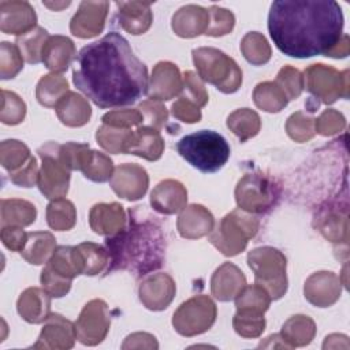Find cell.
Instances as JSON below:
<instances>
[{
  "label": "cell",
  "mask_w": 350,
  "mask_h": 350,
  "mask_svg": "<svg viewBox=\"0 0 350 350\" xmlns=\"http://www.w3.org/2000/svg\"><path fill=\"white\" fill-rule=\"evenodd\" d=\"M72 82L100 108L123 107L148 92V68L129 41L111 31L79 51Z\"/></svg>",
  "instance_id": "6da1fadb"
},
{
  "label": "cell",
  "mask_w": 350,
  "mask_h": 350,
  "mask_svg": "<svg viewBox=\"0 0 350 350\" xmlns=\"http://www.w3.org/2000/svg\"><path fill=\"white\" fill-rule=\"evenodd\" d=\"M268 30L290 57L327 55L342 37L343 12L332 0H278L268 14Z\"/></svg>",
  "instance_id": "7a4b0ae2"
},
{
  "label": "cell",
  "mask_w": 350,
  "mask_h": 350,
  "mask_svg": "<svg viewBox=\"0 0 350 350\" xmlns=\"http://www.w3.org/2000/svg\"><path fill=\"white\" fill-rule=\"evenodd\" d=\"M139 208L129 209L127 226L105 239L109 258L107 273L124 269L141 278L163 265L165 237L161 224Z\"/></svg>",
  "instance_id": "3957f363"
},
{
  "label": "cell",
  "mask_w": 350,
  "mask_h": 350,
  "mask_svg": "<svg viewBox=\"0 0 350 350\" xmlns=\"http://www.w3.org/2000/svg\"><path fill=\"white\" fill-rule=\"evenodd\" d=\"M178 153L201 172L219 171L230 157L226 138L213 130H200L185 135L176 144Z\"/></svg>",
  "instance_id": "277c9868"
},
{
  "label": "cell",
  "mask_w": 350,
  "mask_h": 350,
  "mask_svg": "<svg viewBox=\"0 0 350 350\" xmlns=\"http://www.w3.org/2000/svg\"><path fill=\"white\" fill-rule=\"evenodd\" d=\"M193 60L198 77L223 93H234L241 86L242 71L224 52L215 48H198L193 51Z\"/></svg>",
  "instance_id": "5b68a950"
},
{
  "label": "cell",
  "mask_w": 350,
  "mask_h": 350,
  "mask_svg": "<svg viewBox=\"0 0 350 350\" xmlns=\"http://www.w3.org/2000/svg\"><path fill=\"white\" fill-rule=\"evenodd\" d=\"M247 264L254 272L256 284L264 287L272 299L286 293V257L278 249L269 246L254 249L247 256Z\"/></svg>",
  "instance_id": "8992f818"
},
{
  "label": "cell",
  "mask_w": 350,
  "mask_h": 350,
  "mask_svg": "<svg viewBox=\"0 0 350 350\" xmlns=\"http://www.w3.org/2000/svg\"><path fill=\"white\" fill-rule=\"evenodd\" d=\"M257 230V217L237 209L221 219L209 237V241L223 254L235 256L246 247L247 241L256 235Z\"/></svg>",
  "instance_id": "52a82bcc"
},
{
  "label": "cell",
  "mask_w": 350,
  "mask_h": 350,
  "mask_svg": "<svg viewBox=\"0 0 350 350\" xmlns=\"http://www.w3.org/2000/svg\"><path fill=\"white\" fill-rule=\"evenodd\" d=\"M279 197V187L262 174H247L237 185L235 198L239 209L261 213L271 209Z\"/></svg>",
  "instance_id": "ba28073f"
},
{
  "label": "cell",
  "mask_w": 350,
  "mask_h": 350,
  "mask_svg": "<svg viewBox=\"0 0 350 350\" xmlns=\"http://www.w3.org/2000/svg\"><path fill=\"white\" fill-rule=\"evenodd\" d=\"M37 153L42 160L38 175V187L48 198H60L67 194L70 183V170L60 160L59 144L49 142L42 145Z\"/></svg>",
  "instance_id": "9c48e42d"
},
{
  "label": "cell",
  "mask_w": 350,
  "mask_h": 350,
  "mask_svg": "<svg viewBox=\"0 0 350 350\" xmlns=\"http://www.w3.org/2000/svg\"><path fill=\"white\" fill-rule=\"evenodd\" d=\"M216 306L206 295L193 297L183 302L174 313L172 324L175 329L186 336L201 334L213 324Z\"/></svg>",
  "instance_id": "30bf717a"
},
{
  "label": "cell",
  "mask_w": 350,
  "mask_h": 350,
  "mask_svg": "<svg viewBox=\"0 0 350 350\" xmlns=\"http://www.w3.org/2000/svg\"><path fill=\"white\" fill-rule=\"evenodd\" d=\"M347 70L336 71L325 64H312L305 70L306 89L324 104H332L339 97H347Z\"/></svg>",
  "instance_id": "8fae6325"
},
{
  "label": "cell",
  "mask_w": 350,
  "mask_h": 350,
  "mask_svg": "<svg viewBox=\"0 0 350 350\" xmlns=\"http://www.w3.org/2000/svg\"><path fill=\"white\" fill-rule=\"evenodd\" d=\"M109 328L107 304L93 299L85 305L75 324V335L85 345H96L104 339Z\"/></svg>",
  "instance_id": "7c38bea8"
},
{
  "label": "cell",
  "mask_w": 350,
  "mask_h": 350,
  "mask_svg": "<svg viewBox=\"0 0 350 350\" xmlns=\"http://www.w3.org/2000/svg\"><path fill=\"white\" fill-rule=\"evenodd\" d=\"M108 8V1H82L71 19V33L81 38H90L100 34L104 29Z\"/></svg>",
  "instance_id": "4fadbf2b"
},
{
  "label": "cell",
  "mask_w": 350,
  "mask_h": 350,
  "mask_svg": "<svg viewBox=\"0 0 350 350\" xmlns=\"http://www.w3.org/2000/svg\"><path fill=\"white\" fill-rule=\"evenodd\" d=\"M0 29L7 34H26L36 29L37 15L27 1H0Z\"/></svg>",
  "instance_id": "5bb4252c"
},
{
  "label": "cell",
  "mask_w": 350,
  "mask_h": 350,
  "mask_svg": "<svg viewBox=\"0 0 350 350\" xmlns=\"http://www.w3.org/2000/svg\"><path fill=\"white\" fill-rule=\"evenodd\" d=\"M148 174L137 164H123L115 170L111 176L112 190L130 201L141 198L148 189Z\"/></svg>",
  "instance_id": "9a60e30c"
},
{
  "label": "cell",
  "mask_w": 350,
  "mask_h": 350,
  "mask_svg": "<svg viewBox=\"0 0 350 350\" xmlns=\"http://www.w3.org/2000/svg\"><path fill=\"white\" fill-rule=\"evenodd\" d=\"M176 287L167 273H156L146 278L139 286L141 302L152 310L165 309L175 295Z\"/></svg>",
  "instance_id": "2e32d148"
},
{
  "label": "cell",
  "mask_w": 350,
  "mask_h": 350,
  "mask_svg": "<svg viewBox=\"0 0 350 350\" xmlns=\"http://www.w3.org/2000/svg\"><path fill=\"white\" fill-rule=\"evenodd\" d=\"M183 82L178 67L170 62H160L153 68L148 96L150 100H170L182 92Z\"/></svg>",
  "instance_id": "e0dca14e"
},
{
  "label": "cell",
  "mask_w": 350,
  "mask_h": 350,
  "mask_svg": "<svg viewBox=\"0 0 350 350\" xmlns=\"http://www.w3.org/2000/svg\"><path fill=\"white\" fill-rule=\"evenodd\" d=\"M305 298L317 306H328L340 297V283L332 272H316L305 282Z\"/></svg>",
  "instance_id": "ac0fdd59"
},
{
  "label": "cell",
  "mask_w": 350,
  "mask_h": 350,
  "mask_svg": "<svg viewBox=\"0 0 350 350\" xmlns=\"http://www.w3.org/2000/svg\"><path fill=\"white\" fill-rule=\"evenodd\" d=\"M149 1H118V18L120 26L130 34L145 33L153 21Z\"/></svg>",
  "instance_id": "d6986e66"
},
{
  "label": "cell",
  "mask_w": 350,
  "mask_h": 350,
  "mask_svg": "<svg viewBox=\"0 0 350 350\" xmlns=\"http://www.w3.org/2000/svg\"><path fill=\"white\" fill-rule=\"evenodd\" d=\"M187 200V191L182 183L167 179L160 182L150 194L152 206L161 213L172 215L183 209Z\"/></svg>",
  "instance_id": "ffe728a7"
},
{
  "label": "cell",
  "mask_w": 350,
  "mask_h": 350,
  "mask_svg": "<svg viewBox=\"0 0 350 350\" xmlns=\"http://www.w3.org/2000/svg\"><path fill=\"white\" fill-rule=\"evenodd\" d=\"M246 280L242 271L231 262L217 268L211 280L212 294L219 301H231L245 287Z\"/></svg>",
  "instance_id": "44dd1931"
},
{
  "label": "cell",
  "mask_w": 350,
  "mask_h": 350,
  "mask_svg": "<svg viewBox=\"0 0 350 350\" xmlns=\"http://www.w3.org/2000/svg\"><path fill=\"white\" fill-rule=\"evenodd\" d=\"M208 23V10L196 4H189L179 8L172 16V29L180 37H196L205 33Z\"/></svg>",
  "instance_id": "7402d4cb"
},
{
  "label": "cell",
  "mask_w": 350,
  "mask_h": 350,
  "mask_svg": "<svg viewBox=\"0 0 350 350\" xmlns=\"http://www.w3.org/2000/svg\"><path fill=\"white\" fill-rule=\"evenodd\" d=\"M74 56V42L64 36H51L46 40L41 55L44 64L55 72L66 71L70 63L72 62Z\"/></svg>",
  "instance_id": "603a6c76"
},
{
  "label": "cell",
  "mask_w": 350,
  "mask_h": 350,
  "mask_svg": "<svg viewBox=\"0 0 350 350\" xmlns=\"http://www.w3.org/2000/svg\"><path fill=\"white\" fill-rule=\"evenodd\" d=\"M163 150V138L160 133L152 127H139L138 130L131 131L126 146V153H131L150 161L160 159Z\"/></svg>",
  "instance_id": "cb8c5ba5"
},
{
  "label": "cell",
  "mask_w": 350,
  "mask_h": 350,
  "mask_svg": "<svg viewBox=\"0 0 350 350\" xmlns=\"http://www.w3.org/2000/svg\"><path fill=\"white\" fill-rule=\"evenodd\" d=\"M123 206L113 204H97L90 211V227L101 235H113L124 227Z\"/></svg>",
  "instance_id": "d4e9b609"
},
{
  "label": "cell",
  "mask_w": 350,
  "mask_h": 350,
  "mask_svg": "<svg viewBox=\"0 0 350 350\" xmlns=\"http://www.w3.org/2000/svg\"><path fill=\"white\" fill-rule=\"evenodd\" d=\"M213 228V216L202 205L187 206L178 219L179 234L185 238H200Z\"/></svg>",
  "instance_id": "484cf974"
},
{
  "label": "cell",
  "mask_w": 350,
  "mask_h": 350,
  "mask_svg": "<svg viewBox=\"0 0 350 350\" xmlns=\"http://www.w3.org/2000/svg\"><path fill=\"white\" fill-rule=\"evenodd\" d=\"M51 299L48 294L37 287L25 290L18 299V312L29 323H41L49 317Z\"/></svg>",
  "instance_id": "4316f807"
},
{
  "label": "cell",
  "mask_w": 350,
  "mask_h": 350,
  "mask_svg": "<svg viewBox=\"0 0 350 350\" xmlns=\"http://www.w3.org/2000/svg\"><path fill=\"white\" fill-rule=\"evenodd\" d=\"M56 112L59 119L66 126H82L89 122L90 118V105L79 94L74 92H67L60 101L56 104Z\"/></svg>",
  "instance_id": "83f0119b"
},
{
  "label": "cell",
  "mask_w": 350,
  "mask_h": 350,
  "mask_svg": "<svg viewBox=\"0 0 350 350\" xmlns=\"http://www.w3.org/2000/svg\"><path fill=\"white\" fill-rule=\"evenodd\" d=\"M46 268L55 275L71 280L74 276L83 273L82 256L77 246H59L51 256Z\"/></svg>",
  "instance_id": "f1b7e54d"
},
{
  "label": "cell",
  "mask_w": 350,
  "mask_h": 350,
  "mask_svg": "<svg viewBox=\"0 0 350 350\" xmlns=\"http://www.w3.org/2000/svg\"><path fill=\"white\" fill-rule=\"evenodd\" d=\"M55 237L51 232H29L21 254L30 264H44L55 252Z\"/></svg>",
  "instance_id": "f546056e"
},
{
  "label": "cell",
  "mask_w": 350,
  "mask_h": 350,
  "mask_svg": "<svg viewBox=\"0 0 350 350\" xmlns=\"http://www.w3.org/2000/svg\"><path fill=\"white\" fill-rule=\"evenodd\" d=\"M36 206L25 200H1V226H29L36 220Z\"/></svg>",
  "instance_id": "4dcf8cb0"
},
{
  "label": "cell",
  "mask_w": 350,
  "mask_h": 350,
  "mask_svg": "<svg viewBox=\"0 0 350 350\" xmlns=\"http://www.w3.org/2000/svg\"><path fill=\"white\" fill-rule=\"evenodd\" d=\"M254 104L267 112H279L288 103L287 96L276 82L258 83L253 93Z\"/></svg>",
  "instance_id": "1f68e13d"
},
{
  "label": "cell",
  "mask_w": 350,
  "mask_h": 350,
  "mask_svg": "<svg viewBox=\"0 0 350 350\" xmlns=\"http://www.w3.org/2000/svg\"><path fill=\"white\" fill-rule=\"evenodd\" d=\"M77 213L71 201L64 198H55L46 208V220L51 228L57 231H67L75 224Z\"/></svg>",
  "instance_id": "d6a6232c"
},
{
  "label": "cell",
  "mask_w": 350,
  "mask_h": 350,
  "mask_svg": "<svg viewBox=\"0 0 350 350\" xmlns=\"http://www.w3.org/2000/svg\"><path fill=\"white\" fill-rule=\"evenodd\" d=\"M227 126L243 142L258 133L260 116L249 108L237 109L228 116Z\"/></svg>",
  "instance_id": "836d02e7"
},
{
  "label": "cell",
  "mask_w": 350,
  "mask_h": 350,
  "mask_svg": "<svg viewBox=\"0 0 350 350\" xmlns=\"http://www.w3.org/2000/svg\"><path fill=\"white\" fill-rule=\"evenodd\" d=\"M67 92L68 83L62 75H44L37 85V100L45 107H56Z\"/></svg>",
  "instance_id": "e575fe53"
},
{
  "label": "cell",
  "mask_w": 350,
  "mask_h": 350,
  "mask_svg": "<svg viewBox=\"0 0 350 350\" xmlns=\"http://www.w3.org/2000/svg\"><path fill=\"white\" fill-rule=\"evenodd\" d=\"M271 295L268 291L258 286H245L238 295L235 297V305L238 310H252L257 313H262L268 309L269 302H271Z\"/></svg>",
  "instance_id": "d590c367"
},
{
  "label": "cell",
  "mask_w": 350,
  "mask_h": 350,
  "mask_svg": "<svg viewBox=\"0 0 350 350\" xmlns=\"http://www.w3.org/2000/svg\"><path fill=\"white\" fill-rule=\"evenodd\" d=\"M49 37L51 36L48 34V31L40 26L23 34L22 37H18L16 44H18V48L21 49V53L25 56L26 62L33 64L42 62V57H41L42 48Z\"/></svg>",
  "instance_id": "8d00e7d4"
},
{
  "label": "cell",
  "mask_w": 350,
  "mask_h": 350,
  "mask_svg": "<svg viewBox=\"0 0 350 350\" xmlns=\"http://www.w3.org/2000/svg\"><path fill=\"white\" fill-rule=\"evenodd\" d=\"M241 51L252 64H264L271 59V48L265 37L257 31L247 33L241 42Z\"/></svg>",
  "instance_id": "74e56055"
},
{
  "label": "cell",
  "mask_w": 350,
  "mask_h": 350,
  "mask_svg": "<svg viewBox=\"0 0 350 350\" xmlns=\"http://www.w3.org/2000/svg\"><path fill=\"white\" fill-rule=\"evenodd\" d=\"M29 148L15 139H8L1 144V164L10 174L23 168L31 159Z\"/></svg>",
  "instance_id": "f35d334b"
},
{
  "label": "cell",
  "mask_w": 350,
  "mask_h": 350,
  "mask_svg": "<svg viewBox=\"0 0 350 350\" xmlns=\"http://www.w3.org/2000/svg\"><path fill=\"white\" fill-rule=\"evenodd\" d=\"M83 261V273L93 276L104 271V268L108 265V253L107 249H104L100 245L92 243V242H83L77 246Z\"/></svg>",
  "instance_id": "ab89813d"
},
{
  "label": "cell",
  "mask_w": 350,
  "mask_h": 350,
  "mask_svg": "<svg viewBox=\"0 0 350 350\" xmlns=\"http://www.w3.org/2000/svg\"><path fill=\"white\" fill-rule=\"evenodd\" d=\"M130 135L131 131L127 129L104 124L97 130L96 138L105 150L111 153H126V146Z\"/></svg>",
  "instance_id": "60d3db41"
},
{
  "label": "cell",
  "mask_w": 350,
  "mask_h": 350,
  "mask_svg": "<svg viewBox=\"0 0 350 350\" xmlns=\"http://www.w3.org/2000/svg\"><path fill=\"white\" fill-rule=\"evenodd\" d=\"M235 331L242 336H258L265 327L262 313L252 310H238L234 317Z\"/></svg>",
  "instance_id": "b9f144b4"
},
{
  "label": "cell",
  "mask_w": 350,
  "mask_h": 350,
  "mask_svg": "<svg viewBox=\"0 0 350 350\" xmlns=\"http://www.w3.org/2000/svg\"><path fill=\"white\" fill-rule=\"evenodd\" d=\"M208 12H209V23L205 31L206 36H213V37L224 36L232 30L235 18L231 11L217 5H212L208 8Z\"/></svg>",
  "instance_id": "7bdbcfd3"
},
{
  "label": "cell",
  "mask_w": 350,
  "mask_h": 350,
  "mask_svg": "<svg viewBox=\"0 0 350 350\" xmlns=\"http://www.w3.org/2000/svg\"><path fill=\"white\" fill-rule=\"evenodd\" d=\"M113 164L112 160L96 150H92L90 159L86 164V167L82 170L83 175L94 182H105L112 176Z\"/></svg>",
  "instance_id": "ee69618b"
},
{
  "label": "cell",
  "mask_w": 350,
  "mask_h": 350,
  "mask_svg": "<svg viewBox=\"0 0 350 350\" xmlns=\"http://www.w3.org/2000/svg\"><path fill=\"white\" fill-rule=\"evenodd\" d=\"M288 323L297 328V331L283 325L282 332L286 335L287 340H293L294 345H305L310 342L314 335V323L308 316H294L288 320Z\"/></svg>",
  "instance_id": "f6af8a7d"
},
{
  "label": "cell",
  "mask_w": 350,
  "mask_h": 350,
  "mask_svg": "<svg viewBox=\"0 0 350 350\" xmlns=\"http://www.w3.org/2000/svg\"><path fill=\"white\" fill-rule=\"evenodd\" d=\"M286 129L288 135L293 139L298 142H304L310 139L314 135L316 124L313 118L305 116L302 112H295L288 118Z\"/></svg>",
  "instance_id": "bcb514c9"
},
{
  "label": "cell",
  "mask_w": 350,
  "mask_h": 350,
  "mask_svg": "<svg viewBox=\"0 0 350 350\" xmlns=\"http://www.w3.org/2000/svg\"><path fill=\"white\" fill-rule=\"evenodd\" d=\"M275 82L282 88L288 100L297 98L304 89V78L301 72L291 66H284L279 71Z\"/></svg>",
  "instance_id": "7dc6e473"
},
{
  "label": "cell",
  "mask_w": 350,
  "mask_h": 350,
  "mask_svg": "<svg viewBox=\"0 0 350 350\" xmlns=\"http://www.w3.org/2000/svg\"><path fill=\"white\" fill-rule=\"evenodd\" d=\"M3 111H1V122L5 124H16L22 122L26 113V105L12 92L3 90Z\"/></svg>",
  "instance_id": "c3c4849f"
},
{
  "label": "cell",
  "mask_w": 350,
  "mask_h": 350,
  "mask_svg": "<svg viewBox=\"0 0 350 350\" xmlns=\"http://www.w3.org/2000/svg\"><path fill=\"white\" fill-rule=\"evenodd\" d=\"M23 67L22 55L18 46L10 42H1V78H14Z\"/></svg>",
  "instance_id": "681fc988"
},
{
  "label": "cell",
  "mask_w": 350,
  "mask_h": 350,
  "mask_svg": "<svg viewBox=\"0 0 350 350\" xmlns=\"http://www.w3.org/2000/svg\"><path fill=\"white\" fill-rule=\"evenodd\" d=\"M182 90H183V94L180 97L196 104L198 108L204 107L208 103V94L204 88V83L201 82L198 75H196L193 71L185 72Z\"/></svg>",
  "instance_id": "f907efd6"
},
{
  "label": "cell",
  "mask_w": 350,
  "mask_h": 350,
  "mask_svg": "<svg viewBox=\"0 0 350 350\" xmlns=\"http://www.w3.org/2000/svg\"><path fill=\"white\" fill-rule=\"evenodd\" d=\"M101 120L107 126L126 129L130 126L139 124L144 120V116L137 109H118V111L105 113Z\"/></svg>",
  "instance_id": "816d5d0a"
},
{
  "label": "cell",
  "mask_w": 350,
  "mask_h": 350,
  "mask_svg": "<svg viewBox=\"0 0 350 350\" xmlns=\"http://www.w3.org/2000/svg\"><path fill=\"white\" fill-rule=\"evenodd\" d=\"M316 131L321 135H332L342 131L346 126V120L342 113L335 109L324 111L319 119L314 120Z\"/></svg>",
  "instance_id": "f5cc1de1"
},
{
  "label": "cell",
  "mask_w": 350,
  "mask_h": 350,
  "mask_svg": "<svg viewBox=\"0 0 350 350\" xmlns=\"http://www.w3.org/2000/svg\"><path fill=\"white\" fill-rule=\"evenodd\" d=\"M41 283H42L44 288L46 290V293L51 297H56V298L66 295L71 287L70 279H64L62 276L55 275L46 267L41 272Z\"/></svg>",
  "instance_id": "db71d44e"
},
{
  "label": "cell",
  "mask_w": 350,
  "mask_h": 350,
  "mask_svg": "<svg viewBox=\"0 0 350 350\" xmlns=\"http://www.w3.org/2000/svg\"><path fill=\"white\" fill-rule=\"evenodd\" d=\"M138 109L141 111L144 119L148 120L149 123H152L156 129H161L164 126V123L167 122V118H168L167 109L159 101H154V100L142 101L139 104Z\"/></svg>",
  "instance_id": "11a10c76"
},
{
  "label": "cell",
  "mask_w": 350,
  "mask_h": 350,
  "mask_svg": "<svg viewBox=\"0 0 350 350\" xmlns=\"http://www.w3.org/2000/svg\"><path fill=\"white\" fill-rule=\"evenodd\" d=\"M27 239V234L21 226H4L1 228V241L5 247L14 252H22Z\"/></svg>",
  "instance_id": "9f6ffc18"
},
{
  "label": "cell",
  "mask_w": 350,
  "mask_h": 350,
  "mask_svg": "<svg viewBox=\"0 0 350 350\" xmlns=\"http://www.w3.org/2000/svg\"><path fill=\"white\" fill-rule=\"evenodd\" d=\"M172 115L176 119L186 122V123H196L201 119L200 108L183 97H179V100L176 103H174Z\"/></svg>",
  "instance_id": "6f0895ef"
},
{
  "label": "cell",
  "mask_w": 350,
  "mask_h": 350,
  "mask_svg": "<svg viewBox=\"0 0 350 350\" xmlns=\"http://www.w3.org/2000/svg\"><path fill=\"white\" fill-rule=\"evenodd\" d=\"M38 168H37V161L34 157L30 159V161L21 168L16 172L10 174V179L19 186L23 187H31L36 182H38Z\"/></svg>",
  "instance_id": "680465c9"
},
{
  "label": "cell",
  "mask_w": 350,
  "mask_h": 350,
  "mask_svg": "<svg viewBox=\"0 0 350 350\" xmlns=\"http://www.w3.org/2000/svg\"><path fill=\"white\" fill-rule=\"evenodd\" d=\"M349 53V36L347 34H342L340 40L338 41V44L325 55L329 57H345Z\"/></svg>",
  "instance_id": "91938a15"
},
{
  "label": "cell",
  "mask_w": 350,
  "mask_h": 350,
  "mask_svg": "<svg viewBox=\"0 0 350 350\" xmlns=\"http://www.w3.org/2000/svg\"><path fill=\"white\" fill-rule=\"evenodd\" d=\"M44 5L49 7L51 10L59 11V10H62V8L67 7V5H70V1H63V3H48V1H45V3H44Z\"/></svg>",
  "instance_id": "94428289"
}]
</instances>
